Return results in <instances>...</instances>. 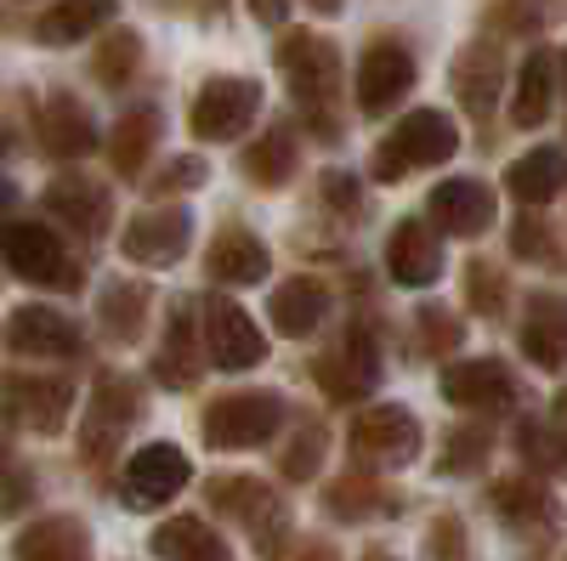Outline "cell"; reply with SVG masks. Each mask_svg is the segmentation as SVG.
<instances>
[{"mask_svg": "<svg viewBox=\"0 0 567 561\" xmlns=\"http://www.w3.org/2000/svg\"><path fill=\"white\" fill-rule=\"evenodd\" d=\"M278 69H284V80H290V91H296V103L323 125V108H329V97L341 91V52L329 45L323 34H284L278 40ZM323 136H329V125H323Z\"/></svg>", "mask_w": 567, "mask_h": 561, "instance_id": "cell-1", "label": "cell"}, {"mask_svg": "<svg viewBox=\"0 0 567 561\" xmlns=\"http://www.w3.org/2000/svg\"><path fill=\"white\" fill-rule=\"evenodd\" d=\"M454 148H460L454 120L437 114V108H414V114L398 120V131L381 143V154H374V176L398 181V176L414 170V165H443V159H454Z\"/></svg>", "mask_w": 567, "mask_h": 561, "instance_id": "cell-2", "label": "cell"}, {"mask_svg": "<svg viewBox=\"0 0 567 561\" xmlns=\"http://www.w3.org/2000/svg\"><path fill=\"white\" fill-rule=\"evenodd\" d=\"M0 261L29 284H52V290H74L80 267L69 261L63 239L40 221H0Z\"/></svg>", "mask_w": 567, "mask_h": 561, "instance_id": "cell-3", "label": "cell"}, {"mask_svg": "<svg viewBox=\"0 0 567 561\" xmlns=\"http://www.w3.org/2000/svg\"><path fill=\"white\" fill-rule=\"evenodd\" d=\"M284 426V397L278 392H233L205 408V443L210 448H256Z\"/></svg>", "mask_w": 567, "mask_h": 561, "instance_id": "cell-4", "label": "cell"}, {"mask_svg": "<svg viewBox=\"0 0 567 561\" xmlns=\"http://www.w3.org/2000/svg\"><path fill=\"white\" fill-rule=\"evenodd\" d=\"M256 108H261V85H256V80L216 74V80H205V91L194 97V114H187V125H194L199 143H233V136L250 131Z\"/></svg>", "mask_w": 567, "mask_h": 561, "instance_id": "cell-5", "label": "cell"}, {"mask_svg": "<svg viewBox=\"0 0 567 561\" xmlns=\"http://www.w3.org/2000/svg\"><path fill=\"white\" fill-rule=\"evenodd\" d=\"M199 335H205V352L216 368L227 374H239V368H256L267 357V341L256 330V318L245 307H233V301H205V323H199Z\"/></svg>", "mask_w": 567, "mask_h": 561, "instance_id": "cell-6", "label": "cell"}, {"mask_svg": "<svg viewBox=\"0 0 567 561\" xmlns=\"http://www.w3.org/2000/svg\"><path fill=\"white\" fill-rule=\"evenodd\" d=\"M352 454L369 459V465H414L420 454V426H414V414L409 408H369L352 419Z\"/></svg>", "mask_w": 567, "mask_h": 561, "instance_id": "cell-7", "label": "cell"}, {"mask_svg": "<svg viewBox=\"0 0 567 561\" xmlns=\"http://www.w3.org/2000/svg\"><path fill=\"white\" fill-rule=\"evenodd\" d=\"M312 368H318V386L336 403H358V397L374 392V381H381V352H374L369 330H352L341 346H329Z\"/></svg>", "mask_w": 567, "mask_h": 561, "instance_id": "cell-8", "label": "cell"}, {"mask_svg": "<svg viewBox=\"0 0 567 561\" xmlns=\"http://www.w3.org/2000/svg\"><path fill=\"white\" fill-rule=\"evenodd\" d=\"M187 454L171 448V443H148L125 459V494H131V510H154L165 499H176L187 488Z\"/></svg>", "mask_w": 567, "mask_h": 561, "instance_id": "cell-9", "label": "cell"}, {"mask_svg": "<svg viewBox=\"0 0 567 561\" xmlns=\"http://www.w3.org/2000/svg\"><path fill=\"white\" fill-rule=\"evenodd\" d=\"M187 239H194V216H187L182 205H171V210H142V216H131L125 232H120V250H125L131 261H142V267H171V261L187 250Z\"/></svg>", "mask_w": 567, "mask_h": 561, "instance_id": "cell-10", "label": "cell"}, {"mask_svg": "<svg viewBox=\"0 0 567 561\" xmlns=\"http://www.w3.org/2000/svg\"><path fill=\"white\" fill-rule=\"evenodd\" d=\"M414 91V58L398 40H374L363 63H358V108L363 114H386L392 103H403Z\"/></svg>", "mask_w": 567, "mask_h": 561, "instance_id": "cell-11", "label": "cell"}, {"mask_svg": "<svg viewBox=\"0 0 567 561\" xmlns=\"http://www.w3.org/2000/svg\"><path fill=\"white\" fill-rule=\"evenodd\" d=\"M0 341H7L18 357H69V352H80L74 318H63L58 307H12Z\"/></svg>", "mask_w": 567, "mask_h": 561, "instance_id": "cell-12", "label": "cell"}, {"mask_svg": "<svg viewBox=\"0 0 567 561\" xmlns=\"http://www.w3.org/2000/svg\"><path fill=\"white\" fill-rule=\"evenodd\" d=\"M443 397L454 408H471V414H499V408L516 403V374L499 357L454 363V368H443Z\"/></svg>", "mask_w": 567, "mask_h": 561, "instance_id": "cell-13", "label": "cell"}, {"mask_svg": "<svg viewBox=\"0 0 567 561\" xmlns=\"http://www.w3.org/2000/svg\"><path fill=\"white\" fill-rule=\"evenodd\" d=\"M386 272H392V284H403V290H425V284L443 272L437 232L425 227V221H414V216L398 221L392 239H386Z\"/></svg>", "mask_w": 567, "mask_h": 561, "instance_id": "cell-14", "label": "cell"}, {"mask_svg": "<svg viewBox=\"0 0 567 561\" xmlns=\"http://www.w3.org/2000/svg\"><path fill=\"white\" fill-rule=\"evenodd\" d=\"M45 210H52L63 227L85 232V239H97V232H109L114 199H109V187L91 181V176H58L52 187H45Z\"/></svg>", "mask_w": 567, "mask_h": 561, "instance_id": "cell-15", "label": "cell"}, {"mask_svg": "<svg viewBox=\"0 0 567 561\" xmlns=\"http://www.w3.org/2000/svg\"><path fill=\"white\" fill-rule=\"evenodd\" d=\"M210 499H221V510H233V517L250 528L261 555H278V544H284V505L261 482H245V477L239 482H216Z\"/></svg>", "mask_w": 567, "mask_h": 561, "instance_id": "cell-16", "label": "cell"}, {"mask_svg": "<svg viewBox=\"0 0 567 561\" xmlns=\"http://www.w3.org/2000/svg\"><path fill=\"white\" fill-rule=\"evenodd\" d=\"M7 408L18 414V426L40 432V437H58L69 426V408H74V386L69 381H40V374H29V381H12L7 386Z\"/></svg>", "mask_w": 567, "mask_h": 561, "instance_id": "cell-17", "label": "cell"}, {"mask_svg": "<svg viewBox=\"0 0 567 561\" xmlns=\"http://www.w3.org/2000/svg\"><path fill=\"white\" fill-rule=\"evenodd\" d=\"M432 221H437L443 232H460V239L494 227V187L471 181V176L437 181V187H432Z\"/></svg>", "mask_w": 567, "mask_h": 561, "instance_id": "cell-18", "label": "cell"}, {"mask_svg": "<svg viewBox=\"0 0 567 561\" xmlns=\"http://www.w3.org/2000/svg\"><path fill=\"white\" fill-rule=\"evenodd\" d=\"M142 414V397L131 381H120V374H109V381L97 386V397H91V419H85V454L103 459L109 443H120V432L131 426V419Z\"/></svg>", "mask_w": 567, "mask_h": 561, "instance_id": "cell-19", "label": "cell"}, {"mask_svg": "<svg viewBox=\"0 0 567 561\" xmlns=\"http://www.w3.org/2000/svg\"><path fill=\"white\" fill-rule=\"evenodd\" d=\"M556 74H561V58L550 52V45L528 52L523 74H516V97H511V120L523 125V131H534V125L550 120V108H556Z\"/></svg>", "mask_w": 567, "mask_h": 561, "instance_id": "cell-20", "label": "cell"}, {"mask_svg": "<svg viewBox=\"0 0 567 561\" xmlns=\"http://www.w3.org/2000/svg\"><path fill=\"white\" fill-rule=\"evenodd\" d=\"M499 80H505V58L494 45H465L460 63H454V97L465 103V114L488 120L499 103Z\"/></svg>", "mask_w": 567, "mask_h": 561, "instance_id": "cell-21", "label": "cell"}, {"mask_svg": "<svg viewBox=\"0 0 567 561\" xmlns=\"http://www.w3.org/2000/svg\"><path fill=\"white\" fill-rule=\"evenodd\" d=\"M40 143L58 159H80V154L97 148V125H91V114L69 97V91H58V97L40 108Z\"/></svg>", "mask_w": 567, "mask_h": 561, "instance_id": "cell-22", "label": "cell"}, {"mask_svg": "<svg viewBox=\"0 0 567 561\" xmlns=\"http://www.w3.org/2000/svg\"><path fill=\"white\" fill-rule=\"evenodd\" d=\"M205 267H210V278H221V284H256V278H267L272 256H267V245L256 239V232L227 227V232H216Z\"/></svg>", "mask_w": 567, "mask_h": 561, "instance_id": "cell-23", "label": "cell"}, {"mask_svg": "<svg viewBox=\"0 0 567 561\" xmlns=\"http://www.w3.org/2000/svg\"><path fill=\"white\" fill-rule=\"evenodd\" d=\"M267 318L278 323V335H312L329 318V290L318 284V278H290V284L272 290Z\"/></svg>", "mask_w": 567, "mask_h": 561, "instance_id": "cell-24", "label": "cell"}, {"mask_svg": "<svg viewBox=\"0 0 567 561\" xmlns=\"http://www.w3.org/2000/svg\"><path fill=\"white\" fill-rule=\"evenodd\" d=\"M114 12H120V0H58L52 12H40L34 40L40 45H74L85 34H97L103 23H114Z\"/></svg>", "mask_w": 567, "mask_h": 561, "instance_id": "cell-25", "label": "cell"}, {"mask_svg": "<svg viewBox=\"0 0 567 561\" xmlns=\"http://www.w3.org/2000/svg\"><path fill=\"white\" fill-rule=\"evenodd\" d=\"M12 555L18 561H91V533L74 517H45L18 539Z\"/></svg>", "mask_w": 567, "mask_h": 561, "instance_id": "cell-26", "label": "cell"}, {"mask_svg": "<svg viewBox=\"0 0 567 561\" xmlns=\"http://www.w3.org/2000/svg\"><path fill=\"white\" fill-rule=\"evenodd\" d=\"M154 374L171 386V392H187L199 381V323L187 318V307L171 312V330H165V346L154 357Z\"/></svg>", "mask_w": 567, "mask_h": 561, "instance_id": "cell-27", "label": "cell"}, {"mask_svg": "<svg viewBox=\"0 0 567 561\" xmlns=\"http://www.w3.org/2000/svg\"><path fill=\"white\" fill-rule=\"evenodd\" d=\"M154 555L159 561H233V550L210 533V522L199 517H176L154 533Z\"/></svg>", "mask_w": 567, "mask_h": 561, "instance_id": "cell-28", "label": "cell"}, {"mask_svg": "<svg viewBox=\"0 0 567 561\" xmlns=\"http://www.w3.org/2000/svg\"><path fill=\"white\" fill-rule=\"evenodd\" d=\"M505 187L523 205H550L561 194V148H534L505 170Z\"/></svg>", "mask_w": 567, "mask_h": 561, "instance_id": "cell-29", "label": "cell"}, {"mask_svg": "<svg viewBox=\"0 0 567 561\" xmlns=\"http://www.w3.org/2000/svg\"><path fill=\"white\" fill-rule=\"evenodd\" d=\"M154 143H159V114H154V108H131V114L114 125V136H109L114 170H120V176H136L142 159L154 154Z\"/></svg>", "mask_w": 567, "mask_h": 561, "instance_id": "cell-30", "label": "cell"}, {"mask_svg": "<svg viewBox=\"0 0 567 561\" xmlns=\"http://www.w3.org/2000/svg\"><path fill=\"white\" fill-rule=\"evenodd\" d=\"M296 170V136L290 125H272L267 136H256V143L245 148V176L261 181V187H284Z\"/></svg>", "mask_w": 567, "mask_h": 561, "instance_id": "cell-31", "label": "cell"}, {"mask_svg": "<svg viewBox=\"0 0 567 561\" xmlns=\"http://www.w3.org/2000/svg\"><path fill=\"white\" fill-rule=\"evenodd\" d=\"M523 352H528L539 368H561V301H556V295H534V301H528Z\"/></svg>", "mask_w": 567, "mask_h": 561, "instance_id": "cell-32", "label": "cell"}, {"mask_svg": "<svg viewBox=\"0 0 567 561\" xmlns=\"http://www.w3.org/2000/svg\"><path fill=\"white\" fill-rule=\"evenodd\" d=\"M148 284H109L103 290V323L114 341H136L142 335V318H148Z\"/></svg>", "mask_w": 567, "mask_h": 561, "instance_id": "cell-33", "label": "cell"}, {"mask_svg": "<svg viewBox=\"0 0 567 561\" xmlns=\"http://www.w3.org/2000/svg\"><path fill=\"white\" fill-rule=\"evenodd\" d=\"M323 505H329V517H347V522H363V517H374V510H398V499H386L369 477H347V482H336Z\"/></svg>", "mask_w": 567, "mask_h": 561, "instance_id": "cell-34", "label": "cell"}, {"mask_svg": "<svg viewBox=\"0 0 567 561\" xmlns=\"http://www.w3.org/2000/svg\"><path fill=\"white\" fill-rule=\"evenodd\" d=\"M136 63H142V40L131 29H120V34L103 40V52H97V80L103 85H120V80H131Z\"/></svg>", "mask_w": 567, "mask_h": 561, "instance_id": "cell-35", "label": "cell"}, {"mask_svg": "<svg viewBox=\"0 0 567 561\" xmlns=\"http://www.w3.org/2000/svg\"><path fill=\"white\" fill-rule=\"evenodd\" d=\"M494 505H499V517L505 522H545V494L534 482H499L494 488Z\"/></svg>", "mask_w": 567, "mask_h": 561, "instance_id": "cell-36", "label": "cell"}, {"mask_svg": "<svg viewBox=\"0 0 567 561\" xmlns=\"http://www.w3.org/2000/svg\"><path fill=\"white\" fill-rule=\"evenodd\" d=\"M465 295H471V307H477V312H499L505 307V278L488 261H471L465 267Z\"/></svg>", "mask_w": 567, "mask_h": 561, "instance_id": "cell-37", "label": "cell"}, {"mask_svg": "<svg viewBox=\"0 0 567 561\" xmlns=\"http://www.w3.org/2000/svg\"><path fill=\"white\" fill-rule=\"evenodd\" d=\"M488 454V432L483 426H471V432H454L449 437V459H443V471L449 477H465V471H477V459Z\"/></svg>", "mask_w": 567, "mask_h": 561, "instance_id": "cell-38", "label": "cell"}, {"mask_svg": "<svg viewBox=\"0 0 567 561\" xmlns=\"http://www.w3.org/2000/svg\"><path fill=\"white\" fill-rule=\"evenodd\" d=\"M318 454H323V426H307V437H296L290 448H284V477H312L318 471Z\"/></svg>", "mask_w": 567, "mask_h": 561, "instance_id": "cell-39", "label": "cell"}, {"mask_svg": "<svg viewBox=\"0 0 567 561\" xmlns=\"http://www.w3.org/2000/svg\"><path fill=\"white\" fill-rule=\"evenodd\" d=\"M511 250L516 256H528V261H550V227L545 221H534V216H523V221H516V232H511Z\"/></svg>", "mask_w": 567, "mask_h": 561, "instance_id": "cell-40", "label": "cell"}, {"mask_svg": "<svg viewBox=\"0 0 567 561\" xmlns=\"http://www.w3.org/2000/svg\"><path fill=\"white\" fill-rule=\"evenodd\" d=\"M420 335H425V346H432V352H454L460 346V323L443 307H425L420 312Z\"/></svg>", "mask_w": 567, "mask_h": 561, "instance_id": "cell-41", "label": "cell"}, {"mask_svg": "<svg viewBox=\"0 0 567 561\" xmlns=\"http://www.w3.org/2000/svg\"><path fill=\"white\" fill-rule=\"evenodd\" d=\"M516 443H523V454L539 465V471H556V465H561V443H556V432L523 426V437H516Z\"/></svg>", "mask_w": 567, "mask_h": 561, "instance_id": "cell-42", "label": "cell"}, {"mask_svg": "<svg viewBox=\"0 0 567 561\" xmlns=\"http://www.w3.org/2000/svg\"><path fill=\"white\" fill-rule=\"evenodd\" d=\"M323 199L336 205V210H363V194H358V181L347 170H329L323 176Z\"/></svg>", "mask_w": 567, "mask_h": 561, "instance_id": "cell-43", "label": "cell"}, {"mask_svg": "<svg viewBox=\"0 0 567 561\" xmlns=\"http://www.w3.org/2000/svg\"><path fill=\"white\" fill-rule=\"evenodd\" d=\"M465 550V533H460V522L454 517H443L437 528H432V555H443V561H454Z\"/></svg>", "mask_w": 567, "mask_h": 561, "instance_id": "cell-44", "label": "cell"}, {"mask_svg": "<svg viewBox=\"0 0 567 561\" xmlns=\"http://www.w3.org/2000/svg\"><path fill=\"white\" fill-rule=\"evenodd\" d=\"M194 181H205V159H171L159 176V187H194Z\"/></svg>", "mask_w": 567, "mask_h": 561, "instance_id": "cell-45", "label": "cell"}, {"mask_svg": "<svg viewBox=\"0 0 567 561\" xmlns=\"http://www.w3.org/2000/svg\"><path fill=\"white\" fill-rule=\"evenodd\" d=\"M29 494H34V488H29V477H7V482H0V517H7V510H18Z\"/></svg>", "mask_w": 567, "mask_h": 561, "instance_id": "cell-46", "label": "cell"}, {"mask_svg": "<svg viewBox=\"0 0 567 561\" xmlns=\"http://www.w3.org/2000/svg\"><path fill=\"white\" fill-rule=\"evenodd\" d=\"M250 12H256L261 23H272V29H278L284 18H290V0H250Z\"/></svg>", "mask_w": 567, "mask_h": 561, "instance_id": "cell-47", "label": "cell"}, {"mask_svg": "<svg viewBox=\"0 0 567 561\" xmlns=\"http://www.w3.org/2000/svg\"><path fill=\"white\" fill-rule=\"evenodd\" d=\"M312 12H341V0H307Z\"/></svg>", "mask_w": 567, "mask_h": 561, "instance_id": "cell-48", "label": "cell"}, {"mask_svg": "<svg viewBox=\"0 0 567 561\" xmlns=\"http://www.w3.org/2000/svg\"><path fill=\"white\" fill-rule=\"evenodd\" d=\"M369 561H392V555H369Z\"/></svg>", "mask_w": 567, "mask_h": 561, "instance_id": "cell-49", "label": "cell"}, {"mask_svg": "<svg viewBox=\"0 0 567 561\" xmlns=\"http://www.w3.org/2000/svg\"><path fill=\"white\" fill-rule=\"evenodd\" d=\"M0 454H7V443H0Z\"/></svg>", "mask_w": 567, "mask_h": 561, "instance_id": "cell-50", "label": "cell"}]
</instances>
